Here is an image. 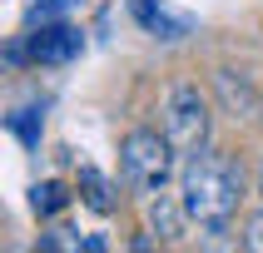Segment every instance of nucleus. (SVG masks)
Returning <instances> with one entry per match:
<instances>
[{"instance_id": "obj_1", "label": "nucleus", "mask_w": 263, "mask_h": 253, "mask_svg": "<svg viewBox=\"0 0 263 253\" xmlns=\"http://www.w3.org/2000/svg\"><path fill=\"white\" fill-rule=\"evenodd\" d=\"M179 199L189 208V223H199L204 233H223L238 213V199H243V164L223 149H199L184 164Z\"/></svg>"}, {"instance_id": "obj_2", "label": "nucleus", "mask_w": 263, "mask_h": 253, "mask_svg": "<svg viewBox=\"0 0 263 253\" xmlns=\"http://www.w3.org/2000/svg\"><path fill=\"white\" fill-rule=\"evenodd\" d=\"M174 159L179 149L169 144V134L159 129H129L124 134V144H119V179H124V189L134 193H159L174 174Z\"/></svg>"}, {"instance_id": "obj_3", "label": "nucleus", "mask_w": 263, "mask_h": 253, "mask_svg": "<svg viewBox=\"0 0 263 253\" xmlns=\"http://www.w3.org/2000/svg\"><path fill=\"white\" fill-rule=\"evenodd\" d=\"M159 124L169 134V144L179 149V159H194L199 149H209V100L199 94V85H174L164 94Z\"/></svg>"}, {"instance_id": "obj_4", "label": "nucleus", "mask_w": 263, "mask_h": 253, "mask_svg": "<svg viewBox=\"0 0 263 253\" xmlns=\"http://www.w3.org/2000/svg\"><path fill=\"white\" fill-rule=\"evenodd\" d=\"M85 50V35L65 20H40V35H30V60L40 65H65Z\"/></svg>"}, {"instance_id": "obj_5", "label": "nucleus", "mask_w": 263, "mask_h": 253, "mask_svg": "<svg viewBox=\"0 0 263 253\" xmlns=\"http://www.w3.org/2000/svg\"><path fill=\"white\" fill-rule=\"evenodd\" d=\"M134 20L149 30V35H159V40H179V35H189V15H174L169 5H159V0H129Z\"/></svg>"}, {"instance_id": "obj_6", "label": "nucleus", "mask_w": 263, "mask_h": 253, "mask_svg": "<svg viewBox=\"0 0 263 253\" xmlns=\"http://www.w3.org/2000/svg\"><path fill=\"white\" fill-rule=\"evenodd\" d=\"M184 223H189V208H184V199L179 193H149V228L159 238H179L184 233Z\"/></svg>"}, {"instance_id": "obj_7", "label": "nucleus", "mask_w": 263, "mask_h": 253, "mask_svg": "<svg viewBox=\"0 0 263 253\" xmlns=\"http://www.w3.org/2000/svg\"><path fill=\"white\" fill-rule=\"evenodd\" d=\"M80 199H85L95 213H109V208H115V184H109L95 164H80Z\"/></svg>"}, {"instance_id": "obj_8", "label": "nucleus", "mask_w": 263, "mask_h": 253, "mask_svg": "<svg viewBox=\"0 0 263 253\" xmlns=\"http://www.w3.org/2000/svg\"><path fill=\"white\" fill-rule=\"evenodd\" d=\"M40 129H45V104L40 100H30L25 109H15V114H10V134L25 149H40Z\"/></svg>"}, {"instance_id": "obj_9", "label": "nucleus", "mask_w": 263, "mask_h": 253, "mask_svg": "<svg viewBox=\"0 0 263 253\" xmlns=\"http://www.w3.org/2000/svg\"><path fill=\"white\" fill-rule=\"evenodd\" d=\"M219 89H223V100H229V109H238V114H258V100H253V89L243 85V74L234 80V70H219Z\"/></svg>"}, {"instance_id": "obj_10", "label": "nucleus", "mask_w": 263, "mask_h": 253, "mask_svg": "<svg viewBox=\"0 0 263 253\" xmlns=\"http://www.w3.org/2000/svg\"><path fill=\"white\" fill-rule=\"evenodd\" d=\"M65 204H70V193H65V184H55V179H45V184H35V189H30V208H35L40 219L60 213Z\"/></svg>"}, {"instance_id": "obj_11", "label": "nucleus", "mask_w": 263, "mask_h": 253, "mask_svg": "<svg viewBox=\"0 0 263 253\" xmlns=\"http://www.w3.org/2000/svg\"><path fill=\"white\" fill-rule=\"evenodd\" d=\"M70 0H35V20H65Z\"/></svg>"}, {"instance_id": "obj_12", "label": "nucleus", "mask_w": 263, "mask_h": 253, "mask_svg": "<svg viewBox=\"0 0 263 253\" xmlns=\"http://www.w3.org/2000/svg\"><path fill=\"white\" fill-rule=\"evenodd\" d=\"M243 248L263 253V213H253V219H249V228H243Z\"/></svg>"}, {"instance_id": "obj_13", "label": "nucleus", "mask_w": 263, "mask_h": 253, "mask_svg": "<svg viewBox=\"0 0 263 253\" xmlns=\"http://www.w3.org/2000/svg\"><path fill=\"white\" fill-rule=\"evenodd\" d=\"M40 248H85V238H65V228H55V233H40Z\"/></svg>"}, {"instance_id": "obj_14", "label": "nucleus", "mask_w": 263, "mask_h": 253, "mask_svg": "<svg viewBox=\"0 0 263 253\" xmlns=\"http://www.w3.org/2000/svg\"><path fill=\"white\" fill-rule=\"evenodd\" d=\"M104 248H109V243H104L100 233H89V238H85V253H104Z\"/></svg>"}, {"instance_id": "obj_15", "label": "nucleus", "mask_w": 263, "mask_h": 253, "mask_svg": "<svg viewBox=\"0 0 263 253\" xmlns=\"http://www.w3.org/2000/svg\"><path fill=\"white\" fill-rule=\"evenodd\" d=\"M258 199H263V159H258Z\"/></svg>"}, {"instance_id": "obj_16", "label": "nucleus", "mask_w": 263, "mask_h": 253, "mask_svg": "<svg viewBox=\"0 0 263 253\" xmlns=\"http://www.w3.org/2000/svg\"><path fill=\"white\" fill-rule=\"evenodd\" d=\"M258 114H263V94H258Z\"/></svg>"}]
</instances>
